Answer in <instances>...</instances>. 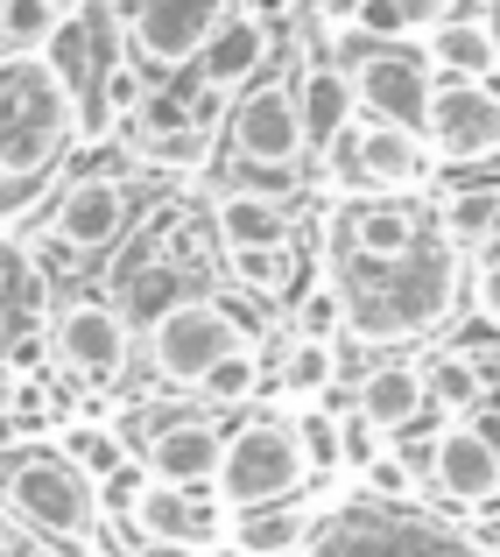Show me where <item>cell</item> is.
Instances as JSON below:
<instances>
[{"mask_svg": "<svg viewBox=\"0 0 500 557\" xmlns=\"http://www.w3.org/2000/svg\"><path fill=\"white\" fill-rule=\"evenodd\" d=\"M50 346H57V360H64L71 374L113 381L127 360H135V325H127L121 304L78 297V304H64V311L50 318Z\"/></svg>", "mask_w": 500, "mask_h": 557, "instance_id": "5bb4252c", "label": "cell"}, {"mask_svg": "<svg viewBox=\"0 0 500 557\" xmlns=\"http://www.w3.org/2000/svg\"><path fill=\"white\" fill-rule=\"evenodd\" d=\"M233 346H247L240 318H233L226 304H212V297H176V304H163V311L149 318V368L163 381H176V388H198Z\"/></svg>", "mask_w": 500, "mask_h": 557, "instance_id": "5b68a950", "label": "cell"}, {"mask_svg": "<svg viewBox=\"0 0 500 557\" xmlns=\"http://www.w3.org/2000/svg\"><path fill=\"white\" fill-rule=\"evenodd\" d=\"M233 544L247 557H268V550H297L303 544V508L297 502H268V508H247L240 530H233Z\"/></svg>", "mask_w": 500, "mask_h": 557, "instance_id": "7402d4cb", "label": "cell"}, {"mask_svg": "<svg viewBox=\"0 0 500 557\" xmlns=\"http://www.w3.org/2000/svg\"><path fill=\"white\" fill-rule=\"evenodd\" d=\"M127 530H135V544H190V550L226 544V502H218V480H212V487H170V480L149 473V487L127 502Z\"/></svg>", "mask_w": 500, "mask_h": 557, "instance_id": "7c38bea8", "label": "cell"}, {"mask_svg": "<svg viewBox=\"0 0 500 557\" xmlns=\"http://www.w3.org/2000/svg\"><path fill=\"white\" fill-rule=\"evenodd\" d=\"M297 339H332L338 325H346V297H338V283H317V289H303V304H297Z\"/></svg>", "mask_w": 500, "mask_h": 557, "instance_id": "f1b7e54d", "label": "cell"}, {"mask_svg": "<svg viewBox=\"0 0 500 557\" xmlns=\"http://www.w3.org/2000/svg\"><path fill=\"white\" fill-rule=\"evenodd\" d=\"M500 304V247H487V269H479V311Z\"/></svg>", "mask_w": 500, "mask_h": 557, "instance_id": "d6a6232c", "label": "cell"}, {"mask_svg": "<svg viewBox=\"0 0 500 557\" xmlns=\"http://www.w3.org/2000/svg\"><path fill=\"white\" fill-rule=\"evenodd\" d=\"M64 14L50 0H0V50H50Z\"/></svg>", "mask_w": 500, "mask_h": 557, "instance_id": "4316f807", "label": "cell"}, {"mask_svg": "<svg viewBox=\"0 0 500 557\" xmlns=\"http://www.w3.org/2000/svg\"><path fill=\"white\" fill-rule=\"evenodd\" d=\"M233 283H247L254 297H275L289 283V247H247V255H226Z\"/></svg>", "mask_w": 500, "mask_h": 557, "instance_id": "83f0119b", "label": "cell"}, {"mask_svg": "<svg viewBox=\"0 0 500 557\" xmlns=\"http://www.w3.org/2000/svg\"><path fill=\"white\" fill-rule=\"evenodd\" d=\"M346 297L352 339L388 346V339H423L430 325H445L459 304V255L445 240H430L409 261H346L332 275Z\"/></svg>", "mask_w": 500, "mask_h": 557, "instance_id": "6da1fadb", "label": "cell"}, {"mask_svg": "<svg viewBox=\"0 0 500 557\" xmlns=\"http://www.w3.org/2000/svg\"><path fill=\"white\" fill-rule=\"evenodd\" d=\"M338 381V346L332 339H289L283 354V388L289 395H325Z\"/></svg>", "mask_w": 500, "mask_h": 557, "instance_id": "d4e9b609", "label": "cell"}, {"mask_svg": "<svg viewBox=\"0 0 500 557\" xmlns=\"http://www.w3.org/2000/svg\"><path fill=\"white\" fill-rule=\"evenodd\" d=\"M430 487L445 494V502H459V508L500 502V466H493V451L479 445L473 423H445V431H437V445H430Z\"/></svg>", "mask_w": 500, "mask_h": 557, "instance_id": "e0dca14e", "label": "cell"}, {"mask_svg": "<svg viewBox=\"0 0 500 557\" xmlns=\"http://www.w3.org/2000/svg\"><path fill=\"white\" fill-rule=\"evenodd\" d=\"M283 8H289V0H283Z\"/></svg>", "mask_w": 500, "mask_h": 557, "instance_id": "60d3db41", "label": "cell"}, {"mask_svg": "<svg viewBox=\"0 0 500 557\" xmlns=\"http://www.w3.org/2000/svg\"><path fill=\"white\" fill-rule=\"evenodd\" d=\"M423 57H430L437 78H465V85H487L500 71V36L487 14H445V22L423 28Z\"/></svg>", "mask_w": 500, "mask_h": 557, "instance_id": "ac0fdd59", "label": "cell"}, {"mask_svg": "<svg viewBox=\"0 0 500 557\" xmlns=\"http://www.w3.org/2000/svg\"><path fill=\"white\" fill-rule=\"evenodd\" d=\"M218 459H226V431L212 417H170L141 437V466L170 487H212Z\"/></svg>", "mask_w": 500, "mask_h": 557, "instance_id": "9a60e30c", "label": "cell"}, {"mask_svg": "<svg viewBox=\"0 0 500 557\" xmlns=\"http://www.w3.org/2000/svg\"><path fill=\"white\" fill-rule=\"evenodd\" d=\"M212 233H218L226 255H247V247H289V205L268 198V190H218Z\"/></svg>", "mask_w": 500, "mask_h": 557, "instance_id": "44dd1931", "label": "cell"}, {"mask_svg": "<svg viewBox=\"0 0 500 557\" xmlns=\"http://www.w3.org/2000/svg\"><path fill=\"white\" fill-rule=\"evenodd\" d=\"M465 423L479 431V445H487V451H493V466H500V403H479V409H473Z\"/></svg>", "mask_w": 500, "mask_h": 557, "instance_id": "4dcf8cb0", "label": "cell"}, {"mask_svg": "<svg viewBox=\"0 0 500 557\" xmlns=\"http://www.w3.org/2000/svg\"><path fill=\"white\" fill-rule=\"evenodd\" d=\"M127 557H198V550H190V544H135Z\"/></svg>", "mask_w": 500, "mask_h": 557, "instance_id": "836d02e7", "label": "cell"}, {"mask_svg": "<svg viewBox=\"0 0 500 557\" xmlns=\"http://www.w3.org/2000/svg\"><path fill=\"white\" fill-rule=\"evenodd\" d=\"M437 8H445V14H451V8H459V0H437Z\"/></svg>", "mask_w": 500, "mask_h": 557, "instance_id": "f35d334b", "label": "cell"}, {"mask_svg": "<svg viewBox=\"0 0 500 557\" xmlns=\"http://www.w3.org/2000/svg\"><path fill=\"white\" fill-rule=\"evenodd\" d=\"M311 459L297 445V423L289 417H247L226 437V459H218V502L226 508H268V502H297Z\"/></svg>", "mask_w": 500, "mask_h": 557, "instance_id": "277c9868", "label": "cell"}, {"mask_svg": "<svg viewBox=\"0 0 500 557\" xmlns=\"http://www.w3.org/2000/svg\"><path fill=\"white\" fill-rule=\"evenodd\" d=\"M346 78H352V99H360V121H388V127L423 135V113H430V92H437V71H430L423 50L380 42V50L352 57Z\"/></svg>", "mask_w": 500, "mask_h": 557, "instance_id": "ba28073f", "label": "cell"}, {"mask_svg": "<svg viewBox=\"0 0 500 557\" xmlns=\"http://www.w3.org/2000/svg\"><path fill=\"white\" fill-rule=\"evenodd\" d=\"M14 437H22V417H14V409H0V451H14Z\"/></svg>", "mask_w": 500, "mask_h": 557, "instance_id": "e575fe53", "label": "cell"}, {"mask_svg": "<svg viewBox=\"0 0 500 557\" xmlns=\"http://www.w3.org/2000/svg\"><path fill=\"white\" fill-rule=\"evenodd\" d=\"M423 381H430V395L445 409H459V417H473V409L487 403V368H479V360H465V354H445Z\"/></svg>", "mask_w": 500, "mask_h": 557, "instance_id": "484cf974", "label": "cell"}, {"mask_svg": "<svg viewBox=\"0 0 500 557\" xmlns=\"http://www.w3.org/2000/svg\"><path fill=\"white\" fill-rule=\"evenodd\" d=\"M57 451H64L78 473H92V480H107L113 466H127V445L107 431V423H71V431H57Z\"/></svg>", "mask_w": 500, "mask_h": 557, "instance_id": "cb8c5ba5", "label": "cell"}, {"mask_svg": "<svg viewBox=\"0 0 500 557\" xmlns=\"http://www.w3.org/2000/svg\"><path fill=\"white\" fill-rule=\"evenodd\" d=\"M423 149L437 163H487L500 156V92L465 78H437L430 113H423Z\"/></svg>", "mask_w": 500, "mask_h": 557, "instance_id": "8fae6325", "label": "cell"}, {"mask_svg": "<svg viewBox=\"0 0 500 557\" xmlns=\"http://www.w3.org/2000/svg\"><path fill=\"white\" fill-rule=\"evenodd\" d=\"M487 8H500V0H487Z\"/></svg>", "mask_w": 500, "mask_h": 557, "instance_id": "ab89813d", "label": "cell"}, {"mask_svg": "<svg viewBox=\"0 0 500 557\" xmlns=\"http://www.w3.org/2000/svg\"><path fill=\"white\" fill-rule=\"evenodd\" d=\"M85 127V99L42 50H0V177L36 184L71 156Z\"/></svg>", "mask_w": 500, "mask_h": 557, "instance_id": "7a4b0ae2", "label": "cell"}, {"mask_svg": "<svg viewBox=\"0 0 500 557\" xmlns=\"http://www.w3.org/2000/svg\"><path fill=\"white\" fill-rule=\"evenodd\" d=\"M374 487L380 494H409V466L402 459H374Z\"/></svg>", "mask_w": 500, "mask_h": 557, "instance_id": "1f68e13d", "label": "cell"}, {"mask_svg": "<svg viewBox=\"0 0 500 557\" xmlns=\"http://www.w3.org/2000/svg\"><path fill=\"white\" fill-rule=\"evenodd\" d=\"M254 388H261V360H254V346H233V354L198 381V395H204L212 409H247V403H254Z\"/></svg>", "mask_w": 500, "mask_h": 557, "instance_id": "603a6c76", "label": "cell"}, {"mask_svg": "<svg viewBox=\"0 0 500 557\" xmlns=\"http://www.w3.org/2000/svg\"><path fill=\"white\" fill-rule=\"evenodd\" d=\"M332 170L346 177L352 198H380V190H416L423 170H430V149L423 135L388 121H352L346 135L332 141Z\"/></svg>", "mask_w": 500, "mask_h": 557, "instance_id": "9c48e42d", "label": "cell"}, {"mask_svg": "<svg viewBox=\"0 0 500 557\" xmlns=\"http://www.w3.org/2000/svg\"><path fill=\"white\" fill-rule=\"evenodd\" d=\"M198 557H247V550H240V544L226 536V544H212V550H198Z\"/></svg>", "mask_w": 500, "mask_h": 557, "instance_id": "d590c367", "label": "cell"}, {"mask_svg": "<svg viewBox=\"0 0 500 557\" xmlns=\"http://www.w3.org/2000/svg\"><path fill=\"white\" fill-rule=\"evenodd\" d=\"M268 557H317V550H311V544H297V550H268Z\"/></svg>", "mask_w": 500, "mask_h": 557, "instance_id": "8d00e7d4", "label": "cell"}, {"mask_svg": "<svg viewBox=\"0 0 500 557\" xmlns=\"http://www.w3.org/2000/svg\"><path fill=\"white\" fill-rule=\"evenodd\" d=\"M289 423H297V445H303V459H311V473H332V466H338V423L325 417V409L289 417Z\"/></svg>", "mask_w": 500, "mask_h": 557, "instance_id": "f546056e", "label": "cell"}, {"mask_svg": "<svg viewBox=\"0 0 500 557\" xmlns=\"http://www.w3.org/2000/svg\"><path fill=\"white\" fill-rule=\"evenodd\" d=\"M297 121H303V149H332L352 121H360V99H352L346 64H311L297 78Z\"/></svg>", "mask_w": 500, "mask_h": 557, "instance_id": "ffe728a7", "label": "cell"}, {"mask_svg": "<svg viewBox=\"0 0 500 557\" xmlns=\"http://www.w3.org/2000/svg\"><path fill=\"white\" fill-rule=\"evenodd\" d=\"M226 14L233 0H127V50L141 71H184Z\"/></svg>", "mask_w": 500, "mask_h": 557, "instance_id": "30bf717a", "label": "cell"}, {"mask_svg": "<svg viewBox=\"0 0 500 557\" xmlns=\"http://www.w3.org/2000/svg\"><path fill=\"white\" fill-rule=\"evenodd\" d=\"M0 494L50 544H92L99 530V480L78 473L64 451H14L0 466Z\"/></svg>", "mask_w": 500, "mask_h": 557, "instance_id": "3957f363", "label": "cell"}, {"mask_svg": "<svg viewBox=\"0 0 500 557\" xmlns=\"http://www.w3.org/2000/svg\"><path fill=\"white\" fill-rule=\"evenodd\" d=\"M487 325H493V339H500V304H487Z\"/></svg>", "mask_w": 500, "mask_h": 557, "instance_id": "74e56055", "label": "cell"}, {"mask_svg": "<svg viewBox=\"0 0 500 557\" xmlns=\"http://www.w3.org/2000/svg\"><path fill=\"white\" fill-rule=\"evenodd\" d=\"M437 240V212L416 190H380V198H346L332 219V255L346 261H409Z\"/></svg>", "mask_w": 500, "mask_h": 557, "instance_id": "8992f818", "label": "cell"}, {"mask_svg": "<svg viewBox=\"0 0 500 557\" xmlns=\"http://www.w3.org/2000/svg\"><path fill=\"white\" fill-rule=\"evenodd\" d=\"M226 141L240 156V170L254 177H297L303 170V121H297V85L283 78H261L233 99V121H226Z\"/></svg>", "mask_w": 500, "mask_h": 557, "instance_id": "52a82bcc", "label": "cell"}, {"mask_svg": "<svg viewBox=\"0 0 500 557\" xmlns=\"http://www.w3.org/2000/svg\"><path fill=\"white\" fill-rule=\"evenodd\" d=\"M50 233H57V240H64L78 261H92V255H107V247H121L127 233H135V184L113 177V170H99V177H78L64 198H57Z\"/></svg>", "mask_w": 500, "mask_h": 557, "instance_id": "4fadbf2b", "label": "cell"}, {"mask_svg": "<svg viewBox=\"0 0 500 557\" xmlns=\"http://www.w3.org/2000/svg\"><path fill=\"white\" fill-rule=\"evenodd\" d=\"M423 409H430V381H423V368H409V360H380V368H366L360 395H352V417L374 423L380 437L409 431Z\"/></svg>", "mask_w": 500, "mask_h": 557, "instance_id": "d6986e66", "label": "cell"}, {"mask_svg": "<svg viewBox=\"0 0 500 557\" xmlns=\"http://www.w3.org/2000/svg\"><path fill=\"white\" fill-rule=\"evenodd\" d=\"M268 57H275V28L261 22V14H247V8H233L226 22L212 28V42L198 50V85H212V92H247V85L268 71Z\"/></svg>", "mask_w": 500, "mask_h": 557, "instance_id": "2e32d148", "label": "cell"}]
</instances>
